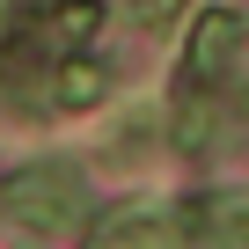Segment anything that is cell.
Instances as JSON below:
<instances>
[{
	"mask_svg": "<svg viewBox=\"0 0 249 249\" xmlns=\"http://www.w3.org/2000/svg\"><path fill=\"white\" fill-rule=\"evenodd\" d=\"M81 198H88L81 169H66V161H30V169H15L0 183V213L15 227H30V234H66L81 220Z\"/></svg>",
	"mask_w": 249,
	"mask_h": 249,
	"instance_id": "6da1fadb",
	"label": "cell"
},
{
	"mask_svg": "<svg viewBox=\"0 0 249 249\" xmlns=\"http://www.w3.org/2000/svg\"><path fill=\"white\" fill-rule=\"evenodd\" d=\"M234 59H242V22L234 15H198V30L183 37V88H198V95H213L227 73H234Z\"/></svg>",
	"mask_w": 249,
	"mask_h": 249,
	"instance_id": "7a4b0ae2",
	"label": "cell"
},
{
	"mask_svg": "<svg viewBox=\"0 0 249 249\" xmlns=\"http://www.w3.org/2000/svg\"><path fill=\"white\" fill-rule=\"evenodd\" d=\"M88 249H183V234H176V220H161L154 205H124V213H110V220L88 234Z\"/></svg>",
	"mask_w": 249,
	"mask_h": 249,
	"instance_id": "3957f363",
	"label": "cell"
},
{
	"mask_svg": "<svg viewBox=\"0 0 249 249\" xmlns=\"http://www.w3.org/2000/svg\"><path fill=\"white\" fill-rule=\"evenodd\" d=\"M103 95H110V66L103 59H59L52 66V95H44L52 110H95Z\"/></svg>",
	"mask_w": 249,
	"mask_h": 249,
	"instance_id": "277c9868",
	"label": "cell"
},
{
	"mask_svg": "<svg viewBox=\"0 0 249 249\" xmlns=\"http://www.w3.org/2000/svg\"><path fill=\"white\" fill-rule=\"evenodd\" d=\"M213 95H198V88H183V103H176V147L183 154H205L213 147Z\"/></svg>",
	"mask_w": 249,
	"mask_h": 249,
	"instance_id": "5b68a950",
	"label": "cell"
},
{
	"mask_svg": "<svg viewBox=\"0 0 249 249\" xmlns=\"http://www.w3.org/2000/svg\"><path fill=\"white\" fill-rule=\"evenodd\" d=\"M169 8H176V0H147V15H169Z\"/></svg>",
	"mask_w": 249,
	"mask_h": 249,
	"instance_id": "8992f818",
	"label": "cell"
},
{
	"mask_svg": "<svg viewBox=\"0 0 249 249\" xmlns=\"http://www.w3.org/2000/svg\"><path fill=\"white\" fill-rule=\"evenodd\" d=\"M242 242H249V220H242Z\"/></svg>",
	"mask_w": 249,
	"mask_h": 249,
	"instance_id": "52a82bcc",
	"label": "cell"
}]
</instances>
